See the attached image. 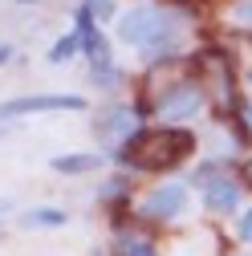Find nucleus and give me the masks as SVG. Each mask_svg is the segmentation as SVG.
<instances>
[{"instance_id":"f257e3e1","label":"nucleus","mask_w":252,"mask_h":256,"mask_svg":"<svg viewBox=\"0 0 252 256\" xmlns=\"http://www.w3.org/2000/svg\"><path fill=\"white\" fill-rule=\"evenodd\" d=\"M192 150H196V134L187 126H146L118 146V158L126 167L163 175V171H175Z\"/></svg>"},{"instance_id":"f03ea898","label":"nucleus","mask_w":252,"mask_h":256,"mask_svg":"<svg viewBox=\"0 0 252 256\" xmlns=\"http://www.w3.org/2000/svg\"><path fill=\"white\" fill-rule=\"evenodd\" d=\"M118 37L126 45H142V49H167L175 37V24L159 8H130L118 16Z\"/></svg>"},{"instance_id":"7ed1b4c3","label":"nucleus","mask_w":252,"mask_h":256,"mask_svg":"<svg viewBox=\"0 0 252 256\" xmlns=\"http://www.w3.org/2000/svg\"><path fill=\"white\" fill-rule=\"evenodd\" d=\"M49 110H86L82 94H28V98L0 102V122H12L20 114H49Z\"/></svg>"},{"instance_id":"20e7f679","label":"nucleus","mask_w":252,"mask_h":256,"mask_svg":"<svg viewBox=\"0 0 252 256\" xmlns=\"http://www.w3.org/2000/svg\"><path fill=\"white\" fill-rule=\"evenodd\" d=\"M183 204H187L183 183H159V187L142 200V212H146L150 220H171V216L183 212Z\"/></svg>"},{"instance_id":"39448f33","label":"nucleus","mask_w":252,"mask_h":256,"mask_svg":"<svg viewBox=\"0 0 252 256\" xmlns=\"http://www.w3.org/2000/svg\"><path fill=\"white\" fill-rule=\"evenodd\" d=\"M204 106V94H200V86H192V82H179L167 98L159 102V114L163 118H171V122H183V118H192L196 110Z\"/></svg>"},{"instance_id":"423d86ee","label":"nucleus","mask_w":252,"mask_h":256,"mask_svg":"<svg viewBox=\"0 0 252 256\" xmlns=\"http://www.w3.org/2000/svg\"><path fill=\"white\" fill-rule=\"evenodd\" d=\"M236 204H240V187L232 179H208V187H204V208L208 212L224 216V212H236Z\"/></svg>"},{"instance_id":"0eeeda50","label":"nucleus","mask_w":252,"mask_h":256,"mask_svg":"<svg viewBox=\"0 0 252 256\" xmlns=\"http://www.w3.org/2000/svg\"><path fill=\"white\" fill-rule=\"evenodd\" d=\"M57 175H86V171H98L102 167V154L98 150H82V154H57L49 163Z\"/></svg>"},{"instance_id":"6e6552de","label":"nucleus","mask_w":252,"mask_h":256,"mask_svg":"<svg viewBox=\"0 0 252 256\" xmlns=\"http://www.w3.org/2000/svg\"><path fill=\"white\" fill-rule=\"evenodd\" d=\"M70 216L61 212V208H33V212H24L20 216V224L24 228H61Z\"/></svg>"},{"instance_id":"1a4fd4ad","label":"nucleus","mask_w":252,"mask_h":256,"mask_svg":"<svg viewBox=\"0 0 252 256\" xmlns=\"http://www.w3.org/2000/svg\"><path fill=\"white\" fill-rule=\"evenodd\" d=\"M78 49H82V37H78V33H66V37L49 49V61H53V66H61V61H70Z\"/></svg>"},{"instance_id":"9d476101","label":"nucleus","mask_w":252,"mask_h":256,"mask_svg":"<svg viewBox=\"0 0 252 256\" xmlns=\"http://www.w3.org/2000/svg\"><path fill=\"white\" fill-rule=\"evenodd\" d=\"M82 8H86L94 20H110V16H118V12H114V0H82Z\"/></svg>"},{"instance_id":"9b49d317","label":"nucleus","mask_w":252,"mask_h":256,"mask_svg":"<svg viewBox=\"0 0 252 256\" xmlns=\"http://www.w3.org/2000/svg\"><path fill=\"white\" fill-rule=\"evenodd\" d=\"M118 256H154V244L150 240H122Z\"/></svg>"},{"instance_id":"f8f14e48","label":"nucleus","mask_w":252,"mask_h":256,"mask_svg":"<svg viewBox=\"0 0 252 256\" xmlns=\"http://www.w3.org/2000/svg\"><path fill=\"white\" fill-rule=\"evenodd\" d=\"M240 240H248V244H252V208L240 216Z\"/></svg>"},{"instance_id":"ddd939ff","label":"nucleus","mask_w":252,"mask_h":256,"mask_svg":"<svg viewBox=\"0 0 252 256\" xmlns=\"http://www.w3.org/2000/svg\"><path fill=\"white\" fill-rule=\"evenodd\" d=\"M8 57H12V45H0V66H4Z\"/></svg>"},{"instance_id":"4468645a","label":"nucleus","mask_w":252,"mask_h":256,"mask_svg":"<svg viewBox=\"0 0 252 256\" xmlns=\"http://www.w3.org/2000/svg\"><path fill=\"white\" fill-rule=\"evenodd\" d=\"M244 130H248V134H252V106H248V110H244Z\"/></svg>"},{"instance_id":"2eb2a0df","label":"nucleus","mask_w":252,"mask_h":256,"mask_svg":"<svg viewBox=\"0 0 252 256\" xmlns=\"http://www.w3.org/2000/svg\"><path fill=\"white\" fill-rule=\"evenodd\" d=\"M171 4H196V0H171Z\"/></svg>"},{"instance_id":"dca6fc26","label":"nucleus","mask_w":252,"mask_h":256,"mask_svg":"<svg viewBox=\"0 0 252 256\" xmlns=\"http://www.w3.org/2000/svg\"><path fill=\"white\" fill-rule=\"evenodd\" d=\"M0 134H8V122H0Z\"/></svg>"},{"instance_id":"f3484780","label":"nucleus","mask_w":252,"mask_h":256,"mask_svg":"<svg viewBox=\"0 0 252 256\" xmlns=\"http://www.w3.org/2000/svg\"><path fill=\"white\" fill-rule=\"evenodd\" d=\"M20 4H33V0H20Z\"/></svg>"}]
</instances>
